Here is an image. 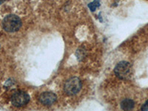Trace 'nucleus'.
I'll list each match as a JSON object with an SVG mask.
<instances>
[{
	"label": "nucleus",
	"instance_id": "7ed1b4c3",
	"mask_svg": "<svg viewBox=\"0 0 148 111\" xmlns=\"http://www.w3.org/2000/svg\"><path fill=\"white\" fill-rule=\"evenodd\" d=\"M82 88V82L78 78L73 77L67 80L64 87V92L69 96L76 94Z\"/></svg>",
	"mask_w": 148,
	"mask_h": 111
},
{
	"label": "nucleus",
	"instance_id": "f257e3e1",
	"mask_svg": "<svg viewBox=\"0 0 148 111\" xmlns=\"http://www.w3.org/2000/svg\"><path fill=\"white\" fill-rule=\"evenodd\" d=\"M2 27L7 32H16L22 27V22L19 17L10 14L5 17L2 22Z\"/></svg>",
	"mask_w": 148,
	"mask_h": 111
},
{
	"label": "nucleus",
	"instance_id": "20e7f679",
	"mask_svg": "<svg viewBox=\"0 0 148 111\" xmlns=\"http://www.w3.org/2000/svg\"><path fill=\"white\" fill-rule=\"evenodd\" d=\"M30 101V96L24 91H17L11 97V103L14 106L19 108L25 106Z\"/></svg>",
	"mask_w": 148,
	"mask_h": 111
},
{
	"label": "nucleus",
	"instance_id": "423d86ee",
	"mask_svg": "<svg viewBox=\"0 0 148 111\" xmlns=\"http://www.w3.org/2000/svg\"><path fill=\"white\" fill-rule=\"evenodd\" d=\"M134 101L131 99H127L123 100L121 103V108L122 110H130L134 108Z\"/></svg>",
	"mask_w": 148,
	"mask_h": 111
},
{
	"label": "nucleus",
	"instance_id": "0eeeda50",
	"mask_svg": "<svg viewBox=\"0 0 148 111\" xmlns=\"http://www.w3.org/2000/svg\"><path fill=\"white\" fill-rule=\"evenodd\" d=\"M99 6V2L98 0H95L94 2H91L89 5V8H90L91 10H92V11H94Z\"/></svg>",
	"mask_w": 148,
	"mask_h": 111
},
{
	"label": "nucleus",
	"instance_id": "39448f33",
	"mask_svg": "<svg viewBox=\"0 0 148 111\" xmlns=\"http://www.w3.org/2000/svg\"><path fill=\"white\" fill-rule=\"evenodd\" d=\"M39 101L45 106H51L56 101V96L51 92H45L39 96Z\"/></svg>",
	"mask_w": 148,
	"mask_h": 111
},
{
	"label": "nucleus",
	"instance_id": "1a4fd4ad",
	"mask_svg": "<svg viewBox=\"0 0 148 111\" xmlns=\"http://www.w3.org/2000/svg\"><path fill=\"white\" fill-rule=\"evenodd\" d=\"M5 0H0V5H2L4 2H5Z\"/></svg>",
	"mask_w": 148,
	"mask_h": 111
},
{
	"label": "nucleus",
	"instance_id": "f03ea898",
	"mask_svg": "<svg viewBox=\"0 0 148 111\" xmlns=\"http://www.w3.org/2000/svg\"><path fill=\"white\" fill-rule=\"evenodd\" d=\"M116 76L121 79H127L132 75V66L129 62H121L114 69Z\"/></svg>",
	"mask_w": 148,
	"mask_h": 111
},
{
	"label": "nucleus",
	"instance_id": "6e6552de",
	"mask_svg": "<svg viewBox=\"0 0 148 111\" xmlns=\"http://www.w3.org/2000/svg\"><path fill=\"white\" fill-rule=\"evenodd\" d=\"M141 110H148V100L141 107Z\"/></svg>",
	"mask_w": 148,
	"mask_h": 111
}]
</instances>
